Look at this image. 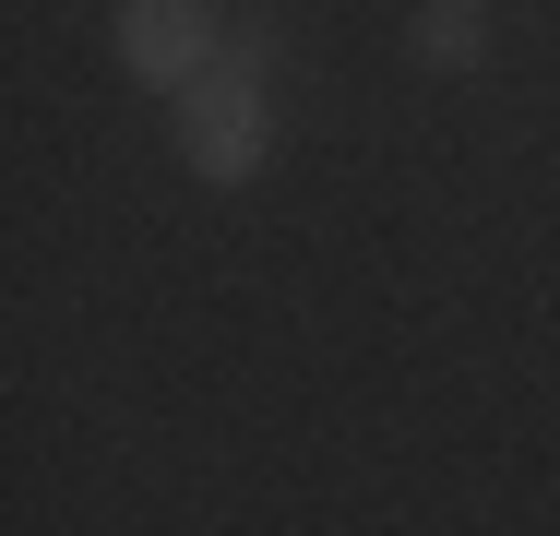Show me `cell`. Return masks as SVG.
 I'll list each match as a JSON object with an SVG mask.
<instances>
[{
	"instance_id": "cell-1",
	"label": "cell",
	"mask_w": 560,
	"mask_h": 536,
	"mask_svg": "<svg viewBox=\"0 0 560 536\" xmlns=\"http://www.w3.org/2000/svg\"><path fill=\"white\" fill-rule=\"evenodd\" d=\"M275 24H238L226 36V60L179 96V155H191V179H215V191H238V179H262L275 167Z\"/></svg>"
},
{
	"instance_id": "cell-3",
	"label": "cell",
	"mask_w": 560,
	"mask_h": 536,
	"mask_svg": "<svg viewBox=\"0 0 560 536\" xmlns=\"http://www.w3.org/2000/svg\"><path fill=\"white\" fill-rule=\"evenodd\" d=\"M406 60L418 72H489V0H418L406 12Z\"/></svg>"
},
{
	"instance_id": "cell-2",
	"label": "cell",
	"mask_w": 560,
	"mask_h": 536,
	"mask_svg": "<svg viewBox=\"0 0 560 536\" xmlns=\"http://www.w3.org/2000/svg\"><path fill=\"white\" fill-rule=\"evenodd\" d=\"M108 36H119V72H131L143 96H167V107L226 60V12L215 0H119Z\"/></svg>"
}]
</instances>
